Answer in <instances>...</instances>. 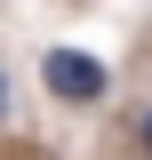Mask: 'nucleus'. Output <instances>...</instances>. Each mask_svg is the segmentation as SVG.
Masks as SVG:
<instances>
[{"label":"nucleus","mask_w":152,"mask_h":160,"mask_svg":"<svg viewBox=\"0 0 152 160\" xmlns=\"http://www.w3.org/2000/svg\"><path fill=\"white\" fill-rule=\"evenodd\" d=\"M40 80H48L56 104H104L112 96V64L88 56V48H48L40 56Z\"/></svg>","instance_id":"obj_1"},{"label":"nucleus","mask_w":152,"mask_h":160,"mask_svg":"<svg viewBox=\"0 0 152 160\" xmlns=\"http://www.w3.org/2000/svg\"><path fill=\"white\" fill-rule=\"evenodd\" d=\"M136 136H144V152H152V104H144V120H136Z\"/></svg>","instance_id":"obj_2"},{"label":"nucleus","mask_w":152,"mask_h":160,"mask_svg":"<svg viewBox=\"0 0 152 160\" xmlns=\"http://www.w3.org/2000/svg\"><path fill=\"white\" fill-rule=\"evenodd\" d=\"M0 112H8V80H0Z\"/></svg>","instance_id":"obj_3"}]
</instances>
